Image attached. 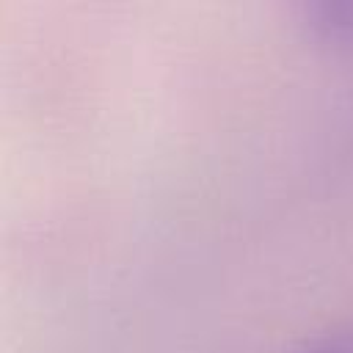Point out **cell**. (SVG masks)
<instances>
[{
  "mask_svg": "<svg viewBox=\"0 0 353 353\" xmlns=\"http://www.w3.org/2000/svg\"><path fill=\"white\" fill-rule=\"evenodd\" d=\"M301 28L331 50L353 52V0H314L298 8Z\"/></svg>",
  "mask_w": 353,
  "mask_h": 353,
  "instance_id": "obj_1",
  "label": "cell"
},
{
  "mask_svg": "<svg viewBox=\"0 0 353 353\" xmlns=\"http://www.w3.org/2000/svg\"><path fill=\"white\" fill-rule=\"evenodd\" d=\"M290 353H353V331H331L312 336Z\"/></svg>",
  "mask_w": 353,
  "mask_h": 353,
  "instance_id": "obj_2",
  "label": "cell"
}]
</instances>
